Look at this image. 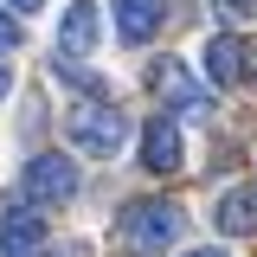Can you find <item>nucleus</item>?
Returning <instances> with one entry per match:
<instances>
[{
  "label": "nucleus",
  "mask_w": 257,
  "mask_h": 257,
  "mask_svg": "<svg viewBox=\"0 0 257 257\" xmlns=\"http://www.w3.org/2000/svg\"><path fill=\"white\" fill-rule=\"evenodd\" d=\"M187 257H225V251H212V244H206V251H187Z\"/></svg>",
  "instance_id": "obj_15"
},
{
  "label": "nucleus",
  "mask_w": 257,
  "mask_h": 257,
  "mask_svg": "<svg viewBox=\"0 0 257 257\" xmlns=\"http://www.w3.org/2000/svg\"><path fill=\"white\" fill-rule=\"evenodd\" d=\"M174 238H180V206H167V199H135L122 212V244L135 257H161Z\"/></svg>",
  "instance_id": "obj_1"
},
{
  "label": "nucleus",
  "mask_w": 257,
  "mask_h": 257,
  "mask_svg": "<svg viewBox=\"0 0 257 257\" xmlns=\"http://www.w3.org/2000/svg\"><path fill=\"white\" fill-rule=\"evenodd\" d=\"M39 244H45V212L13 206L0 219V257H39Z\"/></svg>",
  "instance_id": "obj_5"
},
{
  "label": "nucleus",
  "mask_w": 257,
  "mask_h": 257,
  "mask_svg": "<svg viewBox=\"0 0 257 257\" xmlns=\"http://www.w3.org/2000/svg\"><path fill=\"white\" fill-rule=\"evenodd\" d=\"M219 7L225 13H251V0H219Z\"/></svg>",
  "instance_id": "obj_13"
},
{
  "label": "nucleus",
  "mask_w": 257,
  "mask_h": 257,
  "mask_svg": "<svg viewBox=\"0 0 257 257\" xmlns=\"http://www.w3.org/2000/svg\"><path fill=\"white\" fill-rule=\"evenodd\" d=\"M148 84H155L174 109H187V116H212V109H206V96L193 90V77H187V64H180V58H161L155 71H148Z\"/></svg>",
  "instance_id": "obj_4"
},
{
  "label": "nucleus",
  "mask_w": 257,
  "mask_h": 257,
  "mask_svg": "<svg viewBox=\"0 0 257 257\" xmlns=\"http://www.w3.org/2000/svg\"><path fill=\"white\" fill-rule=\"evenodd\" d=\"M64 135H71L84 155L109 161V155L128 142V116H122V109H109V103H77V109L64 116Z\"/></svg>",
  "instance_id": "obj_2"
},
{
  "label": "nucleus",
  "mask_w": 257,
  "mask_h": 257,
  "mask_svg": "<svg viewBox=\"0 0 257 257\" xmlns=\"http://www.w3.org/2000/svg\"><path fill=\"white\" fill-rule=\"evenodd\" d=\"M251 77H257V45H251Z\"/></svg>",
  "instance_id": "obj_16"
},
{
  "label": "nucleus",
  "mask_w": 257,
  "mask_h": 257,
  "mask_svg": "<svg viewBox=\"0 0 257 257\" xmlns=\"http://www.w3.org/2000/svg\"><path fill=\"white\" fill-rule=\"evenodd\" d=\"M7 90H13V71H7V64H0V96H7Z\"/></svg>",
  "instance_id": "obj_14"
},
{
  "label": "nucleus",
  "mask_w": 257,
  "mask_h": 257,
  "mask_svg": "<svg viewBox=\"0 0 257 257\" xmlns=\"http://www.w3.org/2000/svg\"><path fill=\"white\" fill-rule=\"evenodd\" d=\"M109 13H116V32H122L128 45H148L161 32V13H167V7H161V0H109Z\"/></svg>",
  "instance_id": "obj_7"
},
{
  "label": "nucleus",
  "mask_w": 257,
  "mask_h": 257,
  "mask_svg": "<svg viewBox=\"0 0 257 257\" xmlns=\"http://www.w3.org/2000/svg\"><path fill=\"white\" fill-rule=\"evenodd\" d=\"M13 45H20V26H13V20H7V7H0V52H13Z\"/></svg>",
  "instance_id": "obj_11"
},
{
  "label": "nucleus",
  "mask_w": 257,
  "mask_h": 257,
  "mask_svg": "<svg viewBox=\"0 0 257 257\" xmlns=\"http://www.w3.org/2000/svg\"><path fill=\"white\" fill-rule=\"evenodd\" d=\"M7 7H13V13H39L45 0H7Z\"/></svg>",
  "instance_id": "obj_12"
},
{
  "label": "nucleus",
  "mask_w": 257,
  "mask_h": 257,
  "mask_svg": "<svg viewBox=\"0 0 257 257\" xmlns=\"http://www.w3.org/2000/svg\"><path fill=\"white\" fill-rule=\"evenodd\" d=\"M142 167L148 174H174L180 167V128L167 122V116H155V122L142 128Z\"/></svg>",
  "instance_id": "obj_8"
},
{
  "label": "nucleus",
  "mask_w": 257,
  "mask_h": 257,
  "mask_svg": "<svg viewBox=\"0 0 257 257\" xmlns=\"http://www.w3.org/2000/svg\"><path fill=\"white\" fill-rule=\"evenodd\" d=\"M244 58H251V45H238L231 32H219V39L206 45V77H212V84H238V77H244Z\"/></svg>",
  "instance_id": "obj_10"
},
{
  "label": "nucleus",
  "mask_w": 257,
  "mask_h": 257,
  "mask_svg": "<svg viewBox=\"0 0 257 257\" xmlns=\"http://www.w3.org/2000/svg\"><path fill=\"white\" fill-rule=\"evenodd\" d=\"M90 45H96V0H71L64 20H58V52L64 58H84Z\"/></svg>",
  "instance_id": "obj_6"
},
{
  "label": "nucleus",
  "mask_w": 257,
  "mask_h": 257,
  "mask_svg": "<svg viewBox=\"0 0 257 257\" xmlns=\"http://www.w3.org/2000/svg\"><path fill=\"white\" fill-rule=\"evenodd\" d=\"M212 219H219V231H225V238H244V231H257V187L225 193L219 206H212Z\"/></svg>",
  "instance_id": "obj_9"
},
{
  "label": "nucleus",
  "mask_w": 257,
  "mask_h": 257,
  "mask_svg": "<svg viewBox=\"0 0 257 257\" xmlns=\"http://www.w3.org/2000/svg\"><path fill=\"white\" fill-rule=\"evenodd\" d=\"M39 257H45V251H39Z\"/></svg>",
  "instance_id": "obj_17"
},
{
  "label": "nucleus",
  "mask_w": 257,
  "mask_h": 257,
  "mask_svg": "<svg viewBox=\"0 0 257 257\" xmlns=\"http://www.w3.org/2000/svg\"><path fill=\"white\" fill-rule=\"evenodd\" d=\"M20 187H26V199H39V206H64V199H77V161H64V155H32Z\"/></svg>",
  "instance_id": "obj_3"
}]
</instances>
